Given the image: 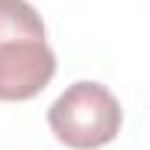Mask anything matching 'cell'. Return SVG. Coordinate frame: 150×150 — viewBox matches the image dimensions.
Here are the masks:
<instances>
[{
	"label": "cell",
	"mask_w": 150,
	"mask_h": 150,
	"mask_svg": "<svg viewBox=\"0 0 150 150\" xmlns=\"http://www.w3.org/2000/svg\"><path fill=\"white\" fill-rule=\"evenodd\" d=\"M121 103L100 83H74L47 109L53 135L71 150H97L121 132Z\"/></svg>",
	"instance_id": "7a4b0ae2"
},
{
	"label": "cell",
	"mask_w": 150,
	"mask_h": 150,
	"mask_svg": "<svg viewBox=\"0 0 150 150\" xmlns=\"http://www.w3.org/2000/svg\"><path fill=\"white\" fill-rule=\"evenodd\" d=\"M56 74V53L38 9L27 0H0V100H33Z\"/></svg>",
	"instance_id": "6da1fadb"
}]
</instances>
